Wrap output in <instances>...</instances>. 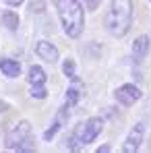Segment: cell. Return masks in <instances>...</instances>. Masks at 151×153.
Returning <instances> with one entry per match:
<instances>
[{"instance_id": "6da1fadb", "label": "cell", "mask_w": 151, "mask_h": 153, "mask_svg": "<svg viewBox=\"0 0 151 153\" xmlns=\"http://www.w3.org/2000/svg\"><path fill=\"white\" fill-rule=\"evenodd\" d=\"M60 25L68 37H79L85 27V10L79 0H56Z\"/></svg>"}, {"instance_id": "7a4b0ae2", "label": "cell", "mask_w": 151, "mask_h": 153, "mask_svg": "<svg viewBox=\"0 0 151 153\" xmlns=\"http://www.w3.org/2000/svg\"><path fill=\"white\" fill-rule=\"evenodd\" d=\"M132 23V0H112L106 27L114 37H124Z\"/></svg>"}, {"instance_id": "3957f363", "label": "cell", "mask_w": 151, "mask_h": 153, "mask_svg": "<svg viewBox=\"0 0 151 153\" xmlns=\"http://www.w3.org/2000/svg\"><path fill=\"white\" fill-rule=\"evenodd\" d=\"M101 128H103V120L101 118H89V120H85V122H81L79 126L75 128V132H73V137H71V149H79V145H87V143H91L97 134L101 132Z\"/></svg>"}, {"instance_id": "277c9868", "label": "cell", "mask_w": 151, "mask_h": 153, "mask_svg": "<svg viewBox=\"0 0 151 153\" xmlns=\"http://www.w3.org/2000/svg\"><path fill=\"white\" fill-rule=\"evenodd\" d=\"M31 141V124L23 120V122H17L15 126L10 128L8 132H6V147L8 149H19V151H23L25 149V143Z\"/></svg>"}, {"instance_id": "5b68a950", "label": "cell", "mask_w": 151, "mask_h": 153, "mask_svg": "<svg viewBox=\"0 0 151 153\" xmlns=\"http://www.w3.org/2000/svg\"><path fill=\"white\" fill-rule=\"evenodd\" d=\"M141 143H143V124L139 122V124H135L132 130L128 132L124 145H122V151L124 153H137L139 147H141Z\"/></svg>"}, {"instance_id": "8992f818", "label": "cell", "mask_w": 151, "mask_h": 153, "mask_svg": "<svg viewBox=\"0 0 151 153\" xmlns=\"http://www.w3.org/2000/svg\"><path fill=\"white\" fill-rule=\"evenodd\" d=\"M139 97H141V91H139V87H135V85H122V87L116 89V100H118V103H122L126 108L132 105Z\"/></svg>"}, {"instance_id": "52a82bcc", "label": "cell", "mask_w": 151, "mask_h": 153, "mask_svg": "<svg viewBox=\"0 0 151 153\" xmlns=\"http://www.w3.org/2000/svg\"><path fill=\"white\" fill-rule=\"evenodd\" d=\"M35 54H37L42 60H46V62H56V60H58V48H56L54 44H50V42H37Z\"/></svg>"}, {"instance_id": "ba28073f", "label": "cell", "mask_w": 151, "mask_h": 153, "mask_svg": "<svg viewBox=\"0 0 151 153\" xmlns=\"http://www.w3.org/2000/svg\"><path fill=\"white\" fill-rule=\"evenodd\" d=\"M147 50H149V37L147 35H139L135 39V44H132V58L135 60H143Z\"/></svg>"}, {"instance_id": "9c48e42d", "label": "cell", "mask_w": 151, "mask_h": 153, "mask_svg": "<svg viewBox=\"0 0 151 153\" xmlns=\"http://www.w3.org/2000/svg\"><path fill=\"white\" fill-rule=\"evenodd\" d=\"M0 71H2V73H4L6 76L15 79V76L21 75V64H19L17 60H10V58H2V60H0Z\"/></svg>"}, {"instance_id": "30bf717a", "label": "cell", "mask_w": 151, "mask_h": 153, "mask_svg": "<svg viewBox=\"0 0 151 153\" xmlns=\"http://www.w3.org/2000/svg\"><path fill=\"white\" fill-rule=\"evenodd\" d=\"M27 81H29V85H44V83H46V73H44V68L31 66V68H29V75H27Z\"/></svg>"}, {"instance_id": "8fae6325", "label": "cell", "mask_w": 151, "mask_h": 153, "mask_svg": "<svg viewBox=\"0 0 151 153\" xmlns=\"http://www.w3.org/2000/svg\"><path fill=\"white\" fill-rule=\"evenodd\" d=\"M2 25L6 27L8 31H17V29H19V17H17V13L4 10V13H2Z\"/></svg>"}, {"instance_id": "7c38bea8", "label": "cell", "mask_w": 151, "mask_h": 153, "mask_svg": "<svg viewBox=\"0 0 151 153\" xmlns=\"http://www.w3.org/2000/svg\"><path fill=\"white\" fill-rule=\"evenodd\" d=\"M31 97L33 100H46V95H48V91H46V87L44 85H31Z\"/></svg>"}, {"instance_id": "4fadbf2b", "label": "cell", "mask_w": 151, "mask_h": 153, "mask_svg": "<svg viewBox=\"0 0 151 153\" xmlns=\"http://www.w3.org/2000/svg\"><path fill=\"white\" fill-rule=\"evenodd\" d=\"M79 97H81V91H79V89H75V87H71V89L66 91V105H64V108L75 105V103L79 102Z\"/></svg>"}, {"instance_id": "5bb4252c", "label": "cell", "mask_w": 151, "mask_h": 153, "mask_svg": "<svg viewBox=\"0 0 151 153\" xmlns=\"http://www.w3.org/2000/svg\"><path fill=\"white\" fill-rule=\"evenodd\" d=\"M60 126H62V120H54V122H52V126L48 128V130H46V134H44V139H48V141H50L52 137H54V134H56V132L60 130Z\"/></svg>"}, {"instance_id": "9a60e30c", "label": "cell", "mask_w": 151, "mask_h": 153, "mask_svg": "<svg viewBox=\"0 0 151 153\" xmlns=\"http://www.w3.org/2000/svg\"><path fill=\"white\" fill-rule=\"evenodd\" d=\"M29 10L35 13V15H37V13H44V10H46V2H44V0H31Z\"/></svg>"}, {"instance_id": "2e32d148", "label": "cell", "mask_w": 151, "mask_h": 153, "mask_svg": "<svg viewBox=\"0 0 151 153\" xmlns=\"http://www.w3.org/2000/svg\"><path fill=\"white\" fill-rule=\"evenodd\" d=\"M62 71H64V75L66 76H75V71H77V66H75V62L73 60H64V64H62Z\"/></svg>"}, {"instance_id": "e0dca14e", "label": "cell", "mask_w": 151, "mask_h": 153, "mask_svg": "<svg viewBox=\"0 0 151 153\" xmlns=\"http://www.w3.org/2000/svg\"><path fill=\"white\" fill-rule=\"evenodd\" d=\"M100 2H101V0H85V4H87L89 10H95V8L100 6Z\"/></svg>"}, {"instance_id": "ac0fdd59", "label": "cell", "mask_w": 151, "mask_h": 153, "mask_svg": "<svg viewBox=\"0 0 151 153\" xmlns=\"http://www.w3.org/2000/svg\"><path fill=\"white\" fill-rule=\"evenodd\" d=\"M6 4H10V6H19V4H23V0H6Z\"/></svg>"}, {"instance_id": "d6986e66", "label": "cell", "mask_w": 151, "mask_h": 153, "mask_svg": "<svg viewBox=\"0 0 151 153\" xmlns=\"http://www.w3.org/2000/svg\"><path fill=\"white\" fill-rule=\"evenodd\" d=\"M106 151H110V145H101L100 149H97V153H106Z\"/></svg>"}]
</instances>
